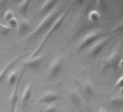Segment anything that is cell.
Listing matches in <instances>:
<instances>
[{
	"instance_id": "obj_27",
	"label": "cell",
	"mask_w": 123,
	"mask_h": 112,
	"mask_svg": "<svg viewBox=\"0 0 123 112\" xmlns=\"http://www.w3.org/2000/svg\"><path fill=\"white\" fill-rule=\"evenodd\" d=\"M99 112H106V110L104 108H101V110L99 111Z\"/></svg>"
},
{
	"instance_id": "obj_23",
	"label": "cell",
	"mask_w": 123,
	"mask_h": 112,
	"mask_svg": "<svg viewBox=\"0 0 123 112\" xmlns=\"http://www.w3.org/2000/svg\"><path fill=\"white\" fill-rule=\"evenodd\" d=\"M118 31H123V21L119 22L113 30V32H114V33L118 32Z\"/></svg>"
},
{
	"instance_id": "obj_11",
	"label": "cell",
	"mask_w": 123,
	"mask_h": 112,
	"mask_svg": "<svg viewBox=\"0 0 123 112\" xmlns=\"http://www.w3.org/2000/svg\"><path fill=\"white\" fill-rule=\"evenodd\" d=\"M59 100V95L54 92H47L43 94L38 98V103L41 104L51 105Z\"/></svg>"
},
{
	"instance_id": "obj_19",
	"label": "cell",
	"mask_w": 123,
	"mask_h": 112,
	"mask_svg": "<svg viewBox=\"0 0 123 112\" xmlns=\"http://www.w3.org/2000/svg\"><path fill=\"white\" fill-rule=\"evenodd\" d=\"M15 18V15H14V13L12 10H7L4 13V19L5 21H9L10 20H11L12 18Z\"/></svg>"
},
{
	"instance_id": "obj_3",
	"label": "cell",
	"mask_w": 123,
	"mask_h": 112,
	"mask_svg": "<svg viewBox=\"0 0 123 112\" xmlns=\"http://www.w3.org/2000/svg\"><path fill=\"white\" fill-rule=\"evenodd\" d=\"M114 35L104 36L95 42L88 49V55L91 58H95L98 56L105 47L112 40Z\"/></svg>"
},
{
	"instance_id": "obj_20",
	"label": "cell",
	"mask_w": 123,
	"mask_h": 112,
	"mask_svg": "<svg viewBox=\"0 0 123 112\" xmlns=\"http://www.w3.org/2000/svg\"><path fill=\"white\" fill-rule=\"evenodd\" d=\"M123 103V98L122 97H116L111 99V104L114 105H120Z\"/></svg>"
},
{
	"instance_id": "obj_2",
	"label": "cell",
	"mask_w": 123,
	"mask_h": 112,
	"mask_svg": "<svg viewBox=\"0 0 123 112\" xmlns=\"http://www.w3.org/2000/svg\"><path fill=\"white\" fill-rule=\"evenodd\" d=\"M76 2H73L71 5H70L62 13V14L56 19V21L54 22V23L52 24V26L49 28V29L48 30L47 33L46 34V35L44 36L43 39H42V41L40 42V44H38V46L35 49V50L31 54L30 57L29 58H33V57H36V56L40 55V52H41V49L43 47V46L45 45V44L46 43V42L48 41V39L51 37V35H53V34L54 32H56L57 31V29H59L61 26L63 24L65 20L66 19L68 15L69 14V13L70 12L73 6L74 5V4H75Z\"/></svg>"
},
{
	"instance_id": "obj_18",
	"label": "cell",
	"mask_w": 123,
	"mask_h": 112,
	"mask_svg": "<svg viewBox=\"0 0 123 112\" xmlns=\"http://www.w3.org/2000/svg\"><path fill=\"white\" fill-rule=\"evenodd\" d=\"M83 89L84 91L86 94L88 95H91L93 92V87L91 84L89 82H86L83 84Z\"/></svg>"
},
{
	"instance_id": "obj_17",
	"label": "cell",
	"mask_w": 123,
	"mask_h": 112,
	"mask_svg": "<svg viewBox=\"0 0 123 112\" xmlns=\"http://www.w3.org/2000/svg\"><path fill=\"white\" fill-rule=\"evenodd\" d=\"M70 98L71 101L75 105H78L80 103V97H79V95H78V94L77 92H75V91L71 92L70 93Z\"/></svg>"
},
{
	"instance_id": "obj_9",
	"label": "cell",
	"mask_w": 123,
	"mask_h": 112,
	"mask_svg": "<svg viewBox=\"0 0 123 112\" xmlns=\"http://www.w3.org/2000/svg\"><path fill=\"white\" fill-rule=\"evenodd\" d=\"M32 91H33L32 84L28 83L25 86V89L23 90V91L22 92L21 98H20V103H21L23 110H25L26 108V107L28 106V105L31 99V97H32Z\"/></svg>"
},
{
	"instance_id": "obj_22",
	"label": "cell",
	"mask_w": 123,
	"mask_h": 112,
	"mask_svg": "<svg viewBox=\"0 0 123 112\" xmlns=\"http://www.w3.org/2000/svg\"><path fill=\"white\" fill-rule=\"evenodd\" d=\"M56 111H57V108L56 105H49L44 108L43 112H56Z\"/></svg>"
},
{
	"instance_id": "obj_24",
	"label": "cell",
	"mask_w": 123,
	"mask_h": 112,
	"mask_svg": "<svg viewBox=\"0 0 123 112\" xmlns=\"http://www.w3.org/2000/svg\"><path fill=\"white\" fill-rule=\"evenodd\" d=\"M115 87H119V88H122L123 87V76L121 77L117 82H116V84L114 85Z\"/></svg>"
},
{
	"instance_id": "obj_21",
	"label": "cell",
	"mask_w": 123,
	"mask_h": 112,
	"mask_svg": "<svg viewBox=\"0 0 123 112\" xmlns=\"http://www.w3.org/2000/svg\"><path fill=\"white\" fill-rule=\"evenodd\" d=\"M7 23H8V26L10 28H17L18 24V21L15 18H13L11 20H10L9 21H7Z\"/></svg>"
},
{
	"instance_id": "obj_28",
	"label": "cell",
	"mask_w": 123,
	"mask_h": 112,
	"mask_svg": "<svg viewBox=\"0 0 123 112\" xmlns=\"http://www.w3.org/2000/svg\"><path fill=\"white\" fill-rule=\"evenodd\" d=\"M120 112H123V109H122V111H120Z\"/></svg>"
},
{
	"instance_id": "obj_7",
	"label": "cell",
	"mask_w": 123,
	"mask_h": 112,
	"mask_svg": "<svg viewBox=\"0 0 123 112\" xmlns=\"http://www.w3.org/2000/svg\"><path fill=\"white\" fill-rule=\"evenodd\" d=\"M25 70L23 69V71H21V73L19 76V78L17 81V82L15 83V84L14 85L13 90L12 91L11 95H10V112H15L16 108H17V105L18 103V92H19V88H20V82L23 78V76L24 75Z\"/></svg>"
},
{
	"instance_id": "obj_8",
	"label": "cell",
	"mask_w": 123,
	"mask_h": 112,
	"mask_svg": "<svg viewBox=\"0 0 123 112\" xmlns=\"http://www.w3.org/2000/svg\"><path fill=\"white\" fill-rule=\"evenodd\" d=\"M43 61V55L40 54L33 58H28L23 63V66L24 69H30V70H36L38 69L42 64Z\"/></svg>"
},
{
	"instance_id": "obj_16",
	"label": "cell",
	"mask_w": 123,
	"mask_h": 112,
	"mask_svg": "<svg viewBox=\"0 0 123 112\" xmlns=\"http://www.w3.org/2000/svg\"><path fill=\"white\" fill-rule=\"evenodd\" d=\"M12 28H10L8 25L3 24L0 23V35L2 36H7L12 31Z\"/></svg>"
},
{
	"instance_id": "obj_4",
	"label": "cell",
	"mask_w": 123,
	"mask_h": 112,
	"mask_svg": "<svg viewBox=\"0 0 123 112\" xmlns=\"http://www.w3.org/2000/svg\"><path fill=\"white\" fill-rule=\"evenodd\" d=\"M104 36V32L101 31H93L88 34H87L86 36L83 37V39L80 41L77 50L78 51H82L85 49L89 48L95 42H96L98 39H101Z\"/></svg>"
},
{
	"instance_id": "obj_12",
	"label": "cell",
	"mask_w": 123,
	"mask_h": 112,
	"mask_svg": "<svg viewBox=\"0 0 123 112\" xmlns=\"http://www.w3.org/2000/svg\"><path fill=\"white\" fill-rule=\"evenodd\" d=\"M58 3L59 2L56 1V0H48V1H45L39 8L38 10L39 14L44 16L46 15L56 6Z\"/></svg>"
},
{
	"instance_id": "obj_1",
	"label": "cell",
	"mask_w": 123,
	"mask_h": 112,
	"mask_svg": "<svg viewBox=\"0 0 123 112\" xmlns=\"http://www.w3.org/2000/svg\"><path fill=\"white\" fill-rule=\"evenodd\" d=\"M64 10H65V9H64L63 5H61L60 6L56 5L49 14H47L46 15L44 16V18L42 19V21L38 23L37 27L33 31H32L31 33H29L26 36L23 37L21 39V41H20L19 42H17L16 44L12 45L10 47H12V46L14 47L15 45H18V44H20V43L26 42V41H30L32 39H34V38L37 37L38 36H39L40 34H41L46 30H47V29L49 30V28L54 23V22L56 21V19L62 14V13Z\"/></svg>"
},
{
	"instance_id": "obj_26",
	"label": "cell",
	"mask_w": 123,
	"mask_h": 112,
	"mask_svg": "<svg viewBox=\"0 0 123 112\" xmlns=\"http://www.w3.org/2000/svg\"><path fill=\"white\" fill-rule=\"evenodd\" d=\"M15 112H20V108H19L18 106H17L16 110H15Z\"/></svg>"
},
{
	"instance_id": "obj_6",
	"label": "cell",
	"mask_w": 123,
	"mask_h": 112,
	"mask_svg": "<svg viewBox=\"0 0 123 112\" xmlns=\"http://www.w3.org/2000/svg\"><path fill=\"white\" fill-rule=\"evenodd\" d=\"M64 66V59L62 56L56 57L51 63L47 73V80L50 81L56 78L61 72Z\"/></svg>"
},
{
	"instance_id": "obj_5",
	"label": "cell",
	"mask_w": 123,
	"mask_h": 112,
	"mask_svg": "<svg viewBox=\"0 0 123 112\" xmlns=\"http://www.w3.org/2000/svg\"><path fill=\"white\" fill-rule=\"evenodd\" d=\"M121 47H116L109 55L104 58V60L102 61L101 67V69L103 71H106L111 68H115L117 65H119L121 58Z\"/></svg>"
},
{
	"instance_id": "obj_15",
	"label": "cell",
	"mask_w": 123,
	"mask_h": 112,
	"mask_svg": "<svg viewBox=\"0 0 123 112\" xmlns=\"http://www.w3.org/2000/svg\"><path fill=\"white\" fill-rule=\"evenodd\" d=\"M87 18L90 23H95L99 21V19L101 18V14H100L99 11H98L96 10H92L88 12Z\"/></svg>"
},
{
	"instance_id": "obj_13",
	"label": "cell",
	"mask_w": 123,
	"mask_h": 112,
	"mask_svg": "<svg viewBox=\"0 0 123 112\" xmlns=\"http://www.w3.org/2000/svg\"><path fill=\"white\" fill-rule=\"evenodd\" d=\"M31 3V0H23V1L20 2L18 5V12L23 18H26L27 17L28 11Z\"/></svg>"
},
{
	"instance_id": "obj_10",
	"label": "cell",
	"mask_w": 123,
	"mask_h": 112,
	"mask_svg": "<svg viewBox=\"0 0 123 112\" xmlns=\"http://www.w3.org/2000/svg\"><path fill=\"white\" fill-rule=\"evenodd\" d=\"M17 33L19 36H26L31 28V23L26 19V18H23V19H20L19 21H18V26H17Z\"/></svg>"
},
{
	"instance_id": "obj_25",
	"label": "cell",
	"mask_w": 123,
	"mask_h": 112,
	"mask_svg": "<svg viewBox=\"0 0 123 112\" xmlns=\"http://www.w3.org/2000/svg\"><path fill=\"white\" fill-rule=\"evenodd\" d=\"M119 67H120V68L122 69V71H123V60H121V61H119Z\"/></svg>"
},
{
	"instance_id": "obj_14",
	"label": "cell",
	"mask_w": 123,
	"mask_h": 112,
	"mask_svg": "<svg viewBox=\"0 0 123 112\" xmlns=\"http://www.w3.org/2000/svg\"><path fill=\"white\" fill-rule=\"evenodd\" d=\"M21 71L19 69H14L13 71H12L9 74H8V77H7V82L9 84V85L10 86H14L15 84V83L17 82L19 76L20 74Z\"/></svg>"
}]
</instances>
